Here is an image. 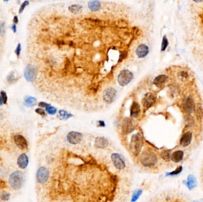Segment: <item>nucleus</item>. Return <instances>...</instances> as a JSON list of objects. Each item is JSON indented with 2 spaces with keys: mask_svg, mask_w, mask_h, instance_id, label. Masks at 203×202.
Returning <instances> with one entry per match:
<instances>
[{
  "mask_svg": "<svg viewBox=\"0 0 203 202\" xmlns=\"http://www.w3.org/2000/svg\"><path fill=\"white\" fill-rule=\"evenodd\" d=\"M48 106H49V104H47L46 103H44V102H41L39 104V106L40 107H48Z\"/></svg>",
  "mask_w": 203,
  "mask_h": 202,
  "instance_id": "nucleus-38",
  "label": "nucleus"
},
{
  "mask_svg": "<svg viewBox=\"0 0 203 202\" xmlns=\"http://www.w3.org/2000/svg\"><path fill=\"white\" fill-rule=\"evenodd\" d=\"M15 142L17 146L22 150H25L28 148V143L26 139L20 135H15Z\"/></svg>",
  "mask_w": 203,
  "mask_h": 202,
  "instance_id": "nucleus-12",
  "label": "nucleus"
},
{
  "mask_svg": "<svg viewBox=\"0 0 203 202\" xmlns=\"http://www.w3.org/2000/svg\"><path fill=\"white\" fill-rule=\"evenodd\" d=\"M17 163L20 168L22 169L26 168L29 163V159H28V156L25 154H23L20 155L18 158Z\"/></svg>",
  "mask_w": 203,
  "mask_h": 202,
  "instance_id": "nucleus-15",
  "label": "nucleus"
},
{
  "mask_svg": "<svg viewBox=\"0 0 203 202\" xmlns=\"http://www.w3.org/2000/svg\"><path fill=\"white\" fill-rule=\"evenodd\" d=\"M7 80H8V83H13L15 80V76L13 73H10L8 78H7Z\"/></svg>",
  "mask_w": 203,
  "mask_h": 202,
  "instance_id": "nucleus-36",
  "label": "nucleus"
},
{
  "mask_svg": "<svg viewBox=\"0 0 203 202\" xmlns=\"http://www.w3.org/2000/svg\"><path fill=\"white\" fill-rule=\"evenodd\" d=\"M184 157V152L182 151H177L174 152L171 155V158L175 162L181 161Z\"/></svg>",
  "mask_w": 203,
  "mask_h": 202,
  "instance_id": "nucleus-21",
  "label": "nucleus"
},
{
  "mask_svg": "<svg viewBox=\"0 0 203 202\" xmlns=\"http://www.w3.org/2000/svg\"><path fill=\"white\" fill-rule=\"evenodd\" d=\"M188 186L189 188H192L195 186L196 185V180L194 176L191 175L188 177Z\"/></svg>",
  "mask_w": 203,
  "mask_h": 202,
  "instance_id": "nucleus-24",
  "label": "nucleus"
},
{
  "mask_svg": "<svg viewBox=\"0 0 203 202\" xmlns=\"http://www.w3.org/2000/svg\"><path fill=\"white\" fill-rule=\"evenodd\" d=\"M36 99L34 97L28 96L25 99V105L27 107H33L36 104Z\"/></svg>",
  "mask_w": 203,
  "mask_h": 202,
  "instance_id": "nucleus-22",
  "label": "nucleus"
},
{
  "mask_svg": "<svg viewBox=\"0 0 203 202\" xmlns=\"http://www.w3.org/2000/svg\"><path fill=\"white\" fill-rule=\"evenodd\" d=\"M24 180V175L20 171H16L12 174L9 178V184L15 190H18L22 187Z\"/></svg>",
  "mask_w": 203,
  "mask_h": 202,
  "instance_id": "nucleus-3",
  "label": "nucleus"
},
{
  "mask_svg": "<svg viewBox=\"0 0 203 202\" xmlns=\"http://www.w3.org/2000/svg\"><path fill=\"white\" fill-rule=\"evenodd\" d=\"M12 30L13 31L14 33H15V32H16V31H17V28H16V24H13L12 25Z\"/></svg>",
  "mask_w": 203,
  "mask_h": 202,
  "instance_id": "nucleus-40",
  "label": "nucleus"
},
{
  "mask_svg": "<svg viewBox=\"0 0 203 202\" xmlns=\"http://www.w3.org/2000/svg\"><path fill=\"white\" fill-rule=\"evenodd\" d=\"M49 177V171L44 167L39 168L37 172V180L41 184H44L47 181Z\"/></svg>",
  "mask_w": 203,
  "mask_h": 202,
  "instance_id": "nucleus-8",
  "label": "nucleus"
},
{
  "mask_svg": "<svg viewBox=\"0 0 203 202\" xmlns=\"http://www.w3.org/2000/svg\"><path fill=\"white\" fill-rule=\"evenodd\" d=\"M67 140L68 141L72 144H79L82 139H83V136L82 135L77 132H70L68 135H67Z\"/></svg>",
  "mask_w": 203,
  "mask_h": 202,
  "instance_id": "nucleus-10",
  "label": "nucleus"
},
{
  "mask_svg": "<svg viewBox=\"0 0 203 202\" xmlns=\"http://www.w3.org/2000/svg\"><path fill=\"white\" fill-rule=\"evenodd\" d=\"M156 101L155 96L151 93L146 94L142 100V104L145 109H148L152 106Z\"/></svg>",
  "mask_w": 203,
  "mask_h": 202,
  "instance_id": "nucleus-11",
  "label": "nucleus"
},
{
  "mask_svg": "<svg viewBox=\"0 0 203 202\" xmlns=\"http://www.w3.org/2000/svg\"><path fill=\"white\" fill-rule=\"evenodd\" d=\"M143 145V139L139 133H137L132 136L130 142V149L132 154L134 156H137L140 154Z\"/></svg>",
  "mask_w": 203,
  "mask_h": 202,
  "instance_id": "nucleus-2",
  "label": "nucleus"
},
{
  "mask_svg": "<svg viewBox=\"0 0 203 202\" xmlns=\"http://www.w3.org/2000/svg\"><path fill=\"white\" fill-rule=\"evenodd\" d=\"M135 52L138 58H145L149 53L148 47L145 44H141L136 49Z\"/></svg>",
  "mask_w": 203,
  "mask_h": 202,
  "instance_id": "nucleus-13",
  "label": "nucleus"
},
{
  "mask_svg": "<svg viewBox=\"0 0 203 202\" xmlns=\"http://www.w3.org/2000/svg\"><path fill=\"white\" fill-rule=\"evenodd\" d=\"M1 197L2 199L4 200H7L10 198V194H8L7 192H3L1 195Z\"/></svg>",
  "mask_w": 203,
  "mask_h": 202,
  "instance_id": "nucleus-33",
  "label": "nucleus"
},
{
  "mask_svg": "<svg viewBox=\"0 0 203 202\" xmlns=\"http://www.w3.org/2000/svg\"><path fill=\"white\" fill-rule=\"evenodd\" d=\"M141 193H142V191L141 190H136L134 193H133V195H132V202H134V201H136L139 196L141 194Z\"/></svg>",
  "mask_w": 203,
  "mask_h": 202,
  "instance_id": "nucleus-26",
  "label": "nucleus"
},
{
  "mask_svg": "<svg viewBox=\"0 0 203 202\" xmlns=\"http://www.w3.org/2000/svg\"><path fill=\"white\" fill-rule=\"evenodd\" d=\"M193 1L195 2H201L203 1V0H193Z\"/></svg>",
  "mask_w": 203,
  "mask_h": 202,
  "instance_id": "nucleus-43",
  "label": "nucleus"
},
{
  "mask_svg": "<svg viewBox=\"0 0 203 202\" xmlns=\"http://www.w3.org/2000/svg\"><path fill=\"white\" fill-rule=\"evenodd\" d=\"M194 101L191 98H188L185 102V109L189 112H192L194 109Z\"/></svg>",
  "mask_w": 203,
  "mask_h": 202,
  "instance_id": "nucleus-23",
  "label": "nucleus"
},
{
  "mask_svg": "<svg viewBox=\"0 0 203 202\" xmlns=\"http://www.w3.org/2000/svg\"><path fill=\"white\" fill-rule=\"evenodd\" d=\"M108 145V140L104 137H98L95 141V146L98 148H105Z\"/></svg>",
  "mask_w": 203,
  "mask_h": 202,
  "instance_id": "nucleus-18",
  "label": "nucleus"
},
{
  "mask_svg": "<svg viewBox=\"0 0 203 202\" xmlns=\"http://www.w3.org/2000/svg\"><path fill=\"white\" fill-rule=\"evenodd\" d=\"M99 123H100V126H105V123L103 121H99Z\"/></svg>",
  "mask_w": 203,
  "mask_h": 202,
  "instance_id": "nucleus-42",
  "label": "nucleus"
},
{
  "mask_svg": "<svg viewBox=\"0 0 203 202\" xmlns=\"http://www.w3.org/2000/svg\"><path fill=\"white\" fill-rule=\"evenodd\" d=\"M192 137V135L190 132H187L185 133L181 139L180 144L182 146H184V147L188 146L190 144L191 142Z\"/></svg>",
  "mask_w": 203,
  "mask_h": 202,
  "instance_id": "nucleus-16",
  "label": "nucleus"
},
{
  "mask_svg": "<svg viewBox=\"0 0 203 202\" xmlns=\"http://www.w3.org/2000/svg\"><path fill=\"white\" fill-rule=\"evenodd\" d=\"M101 7V2L99 0H91L88 2V8L92 12L98 11Z\"/></svg>",
  "mask_w": 203,
  "mask_h": 202,
  "instance_id": "nucleus-14",
  "label": "nucleus"
},
{
  "mask_svg": "<svg viewBox=\"0 0 203 202\" xmlns=\"http://www.w3.org/2000/svg\"><path fill=\"white\" fill-rule=\"evenodd\" d=\"M24 75L28 81H34L38 77V70L36 67L33 65L29 64L26 67L25 70Z\"/></svg>",
  "mask_w": 203,
  "mask_h": 202,
  "instance_id": "nucleus-5",
  "label": "nucleus"
},
{
  "mask_svg": "<svg viewBox=\"0 0 203 202\" xmlns=\"http://www.w3.org/2000/svg\"><path fill=\"white\" fill-rule=\"evenodd\" d=\"M68 9L70 13L73 15H78L82 12L83 6L80 5H72L68 7Z\"/></svg>",
  "mask_w": 203,
  "mask_h": 202,
  "instance_id": "nucleus-20",
  "label": "nucleus"
},
{
  "mask_svg": "<svg viewBox=\"0 0 203 202\" xmlns=\"http://www.w3.org/2000/svg\"><path fill=\"white\" fill-rule=\"evenodd\" d=\"M134 121L130 117H126L124 119L122 125V131L124 134H128L135 129Z\"/></svg>",
  "mask_w": 203,
  "mask_h": 202,
  "instance_id": "nucleus-7",
  "label": "nucleus"
},
{
  "mask_svg": "<svg viewBox=\"0 0 203 202\" xmlns=\"http://www.w3.org/2000/svg\"><path fill=\"white\" fill-rule=\"evenodd\" d=\"M59 113V116H60L61 119H67L70 116H72L70 114L68 113L67 112L64 111V110H60Z\"/></svg>",
  "mask_w": 203,
  "mask_h": 202,
  "instance_id": "nucleus-27",
  "label": "nucleus"
},
{
  "mask_svg": "<svg viewBox=\"0 0 203 202\" xmlns=\"http://www.w3.org/2000/svg\"><path fill=\"white\" fill-rule=\"evenodd\" d=\"M169 45V42L168 40L167 39V36L166 35L163 36V39H162V42H161V52H164L167 47Z\"/></svg>",
  "mask_w": 203,
  "mask_h": 202,
  "instance_id": "nucleus-25",
  "label": "nucleus"
},
{
  "mask_svg": "<svg viewBox=\"0 0 203 202\" xmlns=\"http://www.w3.org/2000/svg\"><path fill=\"white\" fill-rule=\"evenodd\" d=\"M112 161L115 167L118 170H122L125 168V163L123 158L119 154H113L111 156Z\"/></svg>",
  "mask_w": 203,
  "mask_h": 202,
  "instance_id": "nucleus-9",
  "label": "nucleus"
},
{
  "mask_svg": "<svg viewBox=\"0 0 203 202\" xmlns=\"http://www.w3.org/2000/svg\"><path fill=\"white\" fill-rule=\"evenodd\" d=\"M140 113V106L139 104L135 101H134L131 106V116L136 117L139 115Z\"/></svg>",
  "mask_w": 203,
  "mask_h": 202,
  "instance_id": "nucleus-17",
  "label": "nucleus"
},
{
  "mask_svg": "<svg viewBox=\"0 0 203 202\" xmlns=\"http://www.w3.org/2000/svg\"><path fill=\"white\" fill-rule=\"evenodd\" d=\"M10 1V0H4V1Z\"/></svg>",
  "mask_w": 203,
  "mask_h": 202,
  "instance_id": "nucleus-44",
  "label": "nucleus"
},
{
  "mask_svg": "<svg viewBox=\"0 0 203 202\" xmlns=\"http://www.w3.org/2000/svg\"><path fill=\"white\" fill-rule=\"evenodd\" d=\"M140 159L141 163L145 167L153 166L158 162L156 155L153 151L149 150L143 151L140 155Z\"/></svg>",
  "mask_w": 203,
  "mask_h": 202,
  "instance_id": "nucleus-1",
  "label": "nucleus"
},
{
  "mask_svg": "<svg viewBox=\"0 0 203 202\" xmlns=\"http://www.w3.org/2000/svg\"><path fill=\"white\" fill-rule=\"evenodd\" d=\"M21 50H22V47H21V44H17L16 49L15 50V53L17 56V58H19L20 55V53H21Z\"/></svg>",
  "mask_w": 203,
  "mask_h": 202,
  "instance_id": "nucleus-32",
  "label": "nucleus"
},
{
  "mask_svg": "<svg viewBox=\"0 0 203 202\" xmlns=\"http://www.w3.org/2000/svg\"><path fill=\"white\" fill-rule=\"evenodd\" d=\"M181 171H182V167H179L176 170V171H175L174 172L170 173V175H175V174H177L179 173Z\"/></svg>",
  "mask_w": 203,
  "mask_h": 202,
  "instance_id": "nucleus-37",
  "label": "nucleus"
},
{
  "mask_svg": "<svg viewBox=\"0 0 203 202\" xmlns=\"http://www.w3.org/2000/svg\"><path fill=\"white\" fill-rule=\"evenodd\" d=\"M36 112L37 113H38L39 115L42 116H45L46 115L45 112L44 110L42 109H40V108H38V109H36Z\"/></svg>",
  "mask_w": 203,
  "mask_h": 202,
  "instance_id": "nucleus-34",
  "label": "nucleus"
},
{
  "mask_svg": "<svg viewBox=\"0 0 203 202\" xmlns=\"http://www.w3.org/2000/svg\"><path fill=\"white\" fill-rule=\"evenodd\" d=\"M168 80V77L166 75H160L155 78L153 84L158 87H160Z\"/></svg>",
  "mask_w": 203,
  "mask_h": 202,
  "instance_id": "nucleus-19",
  "label": "nucleus"
},
{
  "mask_svg": "<svg viewBox=\"0 0 203 202\" xmlns=\"http://www.w3.org/2000/svg\"><path fill=\"white\" fill-rule=\"evenodd\" d=\"M13 21L14 24H17L18 23V17H17V15H15V16L14 17V18H13Z\"/></svg>",
  "mask_w": 203,
  "mask_h": 202,
  "instance_id": "nucleus-39",
  "label": "nucleus"
},
{
  "mask_svg": "<svg viewBox=\"0 0 203 202\" xmlns=\"http://www.w3.org/2000/svg\"><path fill=\"white\" fill-rule=\"evenodd\" d=\"M161 157L162 158L165 159V160H168L171 158V155H170V152L169 151L165 150L162 152L161 153Z\"/></svg>",
  "mask_w": 203,
  "mask_h": 202,
  "instance_id": "nucleus-30",
  "label": "nucleus"
},
{
  "mask_svg": "<svg viewBox=\"0 0 203 202\" xmlns=\"http://www.w3.org/2000/svg\"><path fill=\"white\" fill-rule=\"evenodd\" d=\"M116 97V90L114 88H106L103 93V100L109 104L115 101Z\"/></svg>",
  "mask_w": 203,
  "mask_h": 202,
  "instance_id": "nucleus-6",
  "label": "nucleus"
},
{
  "mask_svg": "<svg viewBox=\"0 0 203 202\" xmlns=\"http://www.w3.org/2000/svg\"><path fill=\"white\" fill-rule=\"evenodd\" d=\"M4 103V101H3V99H2V96L1 95L0 96V106Z\"/></svg>",
  "mask_w": 203,
  "mask_h": 202,
  "instance_id": "nucleus-41",
  "label": "nucleus"
},
{
  "mask_svg": "<svg viewBox=\"0 0 203 202\" xmlns=\"http://www.w3.org/2000/svg\"><path fill=\"white\" fill-rule=\"evenodd\" d=\"M29 1H28V0L25 1L22 4V5H20V8H19V11H18V13H19V14H22V13L23 12L25 8L28 5H29Z\"/></svg>",
  "mask_w": 203,
  "mask_h": 202,
  "instance_id": "nucleus-28",
  "label": "nucleus"
},
{
  "mask_svg": "<svg viewBox=\"0 0 203 202\" xmlns=\"http://www.w3.org/2000/svg\"><path fill=\"white\" fill-rule=\"evenodd\" d=\"M134 78V75L130 71L124 70L119 73L118 77V81L120 86H125L128 85Z\"/></svg>",
  "mask_w": 203,
  "mask_h": 202,
  "instance_id": "nucleus-4",
  "label": "nucleus"
},
{
  "mask_svg": "<svg viewBox=\"0 0 203 202\" xmlns=\"http://www.w3.org/2000/svg\"><path fill=\"white\" fill-rule=\"evenodd\" d=\"M1 95L2 96V99H3V101H4V103L5 104L7 103V94L5 93V92L2 91L1 92Z\"/></svg>",
  "mask_w": 203,
  "mask_h": 202,
  "instance_id": "nucleus-35",
  "label": "nucleus"
},
{
  "mask_svg": "<svg viewBox=\"0 0 203 202\" xmlns=\"http://www.w3.org/2000/svg\"><path fill=\"white\" fill-rule=\"evenodd\" d=\"M46 110L50 115H54L57 112V109L55 107L51 106L50 105L46 107Z\"/></svg>",
  "mask_w": 203,
  "mask_h": 202,
  "instance_id": "nucleus-29",
  "label": "nucleus"
},
{
  "mask_svg": "<svg viewBox=\"0 0 203 202\" xmlns=\"http://www.w3.org/2000/svg\"><path fill=\"white\" fill-rule=\"evenodd\" d=\"M5 33V23L0 20V36H2Z\"/></svg>",
  "mask_w": 203,
  "mask_h": 202,
  "instance_id": "nucleus-31",
  "label": "nucleus"
}]
</instances>
